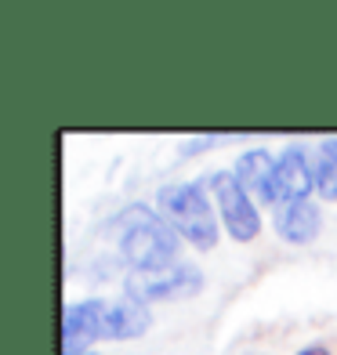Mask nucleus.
<instances>
[{
	"label": "nucleus",
	"instance_id": "f257e3e1",
	"mask_svg": "<svg viewBox=\"0 0 337 355\" xmlns=\"http://www.w3.org/2000/svg\"><path fill=\"white\" fill-rule=\"evenodd\" d=\"M116 250L131 272H153L178 261V232L149 207H127L116 218Z\"/></svg>",
	"mask_w": 337,
	"mask_h": 355
},
{
	"label": "nucleus",
	"instance_id": "f03ea898",
	"mask_svg": "<svg viewBox=\"0 0 337 355\" xmlns=\"http://www.w3.org/2000/svg\"><path fill=\"white\" fill-rule=\"evenodd\" d=\"M159 214L167 218V225L178 232L189 247L196 250H214L218 243V214L211 200H207V189L200 182H174L159 189Z\"/></svg>",
	"mask_w": 337,
	"mask_h": 355
},
{
	"label": "nucleus",
	"instance_id": "7ed1b4c3",
	"mask_svg": "<svg viewBox=\"0 0 337 355\" xmlns=\"http://www.w3.org/2000/svg\"><path fill=\"white\" fill-rule=\"evenodd\" d=\"M200 290H203V272L185 261H174L167 268H153V272H127V279H123V294L141 304L192 297Z\"/></svg>",
	"mask_w": 337,
	"mask_h": 355
},
{
	"label": "nucleus",
	"instance_id": "20e7f679",
	"mask_svg": "<svg viewBox=\"0 0 337 355\" xmlns=\"http://www.w3.org/2000/svg\"><path fill=\"white\" fill-rule=\"evenodd\" d=\"M211 192H214L221 225L229 229V236L236 239V243H250V239H258L261 214H258V207H254V200L247 196V189L236 182V174H229V171L211 174Z\"/></svg>",
	"mask_w": 337,
	"mask_h": 355
},
{
	"label": "nucleus",
	"instance_id": "39448f33",
	"mask_svg": "<svg viewBox=\"0 0 337 355\" xmlns=\"http://www.w3.org/2000/svg\"><path fill=\"white\" fill-rule=\"evenodd\" d=\"M105 297L76 301L62 312V355H84L94 341H102Z\"/></svg>",
	"mask_w": 337,
	"mask_h": 355
},
{
	"label": "nucleus",
	"instance_id": "423d86ee",
	"mask_svg": "<svg viewBox=\"0 0 337 355\" xmlns=\"http://www.w3.org/2000/svg\"><path fill=\"white\" fill-rule=\"evenodd\" d=\"M316 189V178H312V156L301 149V145H291L283 149L279 164H276V203H297V200H309V192Z\"/></svg>",
	"mask_w": 337,
	"mask_h": 355
},
{
	"label": "nucleus",
	"instance_id": "0eeeda50",
	"mask_svg": "<svg viewBox=\"0 0 337 355\" xmlns=\"http://www.w3.org/2000/svg\"><path fill=\"white\" fill-rule=\"evenodd\" d=\"M153 327L149 304H141L135 297H116L105 301V319H102V341H135Z\"/></svg>",
	"mask_w": 337,
	"mask_h": 355
},
{
	"label": "nucleus",
	"instance_id": "6e6552de",
	"mask_svg": "<svg viewBox=\"0 0 337 355\" xmlns=\"http://www.w3.org/2000/svg\"><path fill=\"white\" fill-rule=\"evenodd\" d=\"M276 164L279 159L265 153V149H247L243 156L236 159V182L247 189L250 200L261 203H276Z\"/></svg>",
	"mask_w": 337,
	"mask_h": 355
},
{
	"label": "nucleus",
	"instance_id": "1a4fd4ad",
	"mask_svg": "<svg viewBox=\"0 0 337 355\" xmlns=\"http://www.w3.org/2000/svg\"><path fill=\"white\" fill-rule=\"evenodd\" d=\"M323 229V214H319V207L312 200H297V203H283L276 211V232L286 239V243L294 247H304L312 243Z\"/></svg>",
	"mask_w": 337,
	"mask_h": 355
},
{
	"label": "nucleus",
	"instance_id": "9d476101",
	"mask_svg": "<svg viewBox=\"0 0 337 355\" xmlns=\"http://www.w3.org/2000/svg\"><path fill=\"white\" fill-rule=\"evenodd\" d=\"M312 178H316V192L323 200H337V156L327 149V145H319L312 153Z\"/></svg>",
	"mask_w": 337,
	"mask_h": 355
},
{
	"label": "nucleus",
	"instance_id": "9b49d317",
	"mask_svg": "<svg viewBox=\"0 0 337 355\" xmlns=\"http://www.w3.org/2000/svg\"><path fill=\"white\" fill-rule=\"evenodd\" d=\"M214 141H218V135H203V138H196V141H189V145H185V156L200 153V149H207V145H214Z\"/></svg>",
	"mask_w": 337,
	"mask_h": 355
},
{
	"label": "nucleus",
	"instance_id": "f8f14e48",
	"mask_svg": "<svg viewBox=\"0 0 337 355\" xmlns=\"http://www.w3.org/2000/svg\"><path fill=\"white\" fill-rule=\"evenodd\" d=\"M297 355H330V348H323V345H309V348H301Z\"/></svg>",
	"mask_w": 337,
	"mask_h": 355
},
{
	"label": "nucleus",
	"instance_id": "ddd939ff",
	"mask_svg": "<svg viewBox=\"0 0 337 355\" xmlns=\"http://www.w3.org/2000/svg\"><path fill=\"white\" fill-rule=\"evenodd\" d=\"M323 145H327V149H330V153H334V156H337V138H327V141H323Z\"/></svg>",
	"mask_w": 337,
	"mask_h": 355
},
{
	"label": "nucleus",
	"instance_id": "4468645a",
	"mask_svg": "<svg viewBox=\"0 0 337 355\" xmlns=\"http://www.w3.org/2000/svg\"><path fill=\"white\" fill-rule=\"evenodd\" d=\"M243 355H265V352H243Z\"/></svg>",
	"mask_w": 337,
	"mask_h": 355
},
{
	"label": "nucleus",
	"instance_id": "2eb2a0df",
	"mask_svg": "<svg viewBox=\"0 0 337 355\" xmlns=\"http://www.w3.org/2000/svg\"><path fill=\"white\" fill-rule=\"evenodd\" d=\"M84 355H98V352H84Z\"/></svg>",
	"mask_w": 337,
	"mask_h": 355
}]
</instances>
